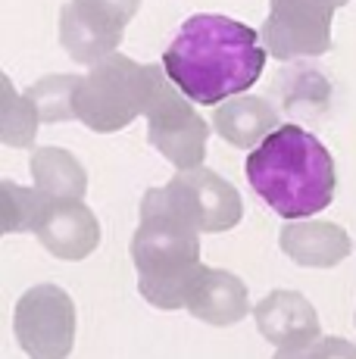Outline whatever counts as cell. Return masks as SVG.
Here are the masks:
<instances>
[{
	"label": "cell",
	"instance_id": "obj_8",
	"mask_svg": "<svg viewBox=\"0 0 356 359\" xmlns=\"http://www.w3.org/2000/svg\"><path fill=\"white\" fill-rule=\"evenodd\" d=\"M163 194L200 234L228 231L244 216L238 188L231 182H225L219 172L207 169V165L178 172L172 182L163 184Z\"/></svg>",
	"mask_w": 356,
	"mask_h": 359
},
{
	"label": "cell",
	"instance_id": "obj_11",
	"mask_svg": "<svg viewBox=\"0 0 356 359\" xmlns=\"http://www.w3.org/2000/svg\"><path fill=\"white\" fill-rule=\"evenodd\" d=\"M256 328L272 347H303L322 337L319 316L313 303L297 291H272L253 306Z\"/></svg>",
	"mask_w": 356,
	"mask_h": 359
},
{
	"label": "cell",
	"instance_id": "obj_4",
	"mask_svg": "<svg viewBox=\"0 0 356 359\" xmlns=\"http://www.w3.org/2000/svg\"><path fill=\"white\" fill-rule=\"evenodd\" d=\"M169 85L163 63L144 66L125 53H113L91 66L78 81L75 119L97 135L128 128L138 116H147Z\"/></svg>",
	"mask_w": 356,
	"mask_h": 359
},
{
	"label": "cell",
	"instance_id": "obj_7",
	"mask_svg": "<svg viewBox=\"0 0 356 359\" xmlns=\"http://www.w3.org/2000/svg\"><path fill=\"white\" fill-rule=\"evenodd\" d=\"M147 119V141L160 150L178 172L200 169L207 156V137L213 126L194 109V103L169 81L166 91L150 107Z\"/></svg>",
	"mask_w": 356,
	"mask_h": 359
},
{
	"label": "cell",
	"instance_id": "obj_15",
	"mask_svg": "<svg viewBox=\"0 0 356 359\" xmlns=\"http://www.w3.org/2000/svg\"><path fill=\"white\" fill-rule=\"evenodd\" d=\"M32 178L47 200H81L88 191L85 165L63 147H38L32 154Z\"/></svg>",
	"mask_w": 356,
	"mask_h": 359
},
{
	"label": "cell",
	"instance_id": "obj_16",
	"mask_svg": "<svg viewBox=\"0 0 356 359\" xmlns=\"http://www.w3.org/2000/svg\"><path fill=\"white\" fill-rule=\"evenodd\" d=\"M78 81H81V75H69V72L41 75L35 85L25 91V100L35 107L41 122H50V126H57V122H72Z\"/></svg>",
	"mask_w": 356,
	"mask_h": 359
},
{
	"label": "cell",
	"instance_id": "obj_13",
	"mask_svg": "<svg viewBox=\"0 0 356 359\" xmlns=\"http://www.w3.org/2000/svg\"><path fill=\"white\" fill-rule=\"evenodd\" d=\"M210 126L222 141L241 150H256L269 135L282 128V116L266 97L256 94H241V97L225 100L222 107L213 109Z\"/></svg>",
	"mask_w": 356,
	"mask_h": 359
},
{
	"label": "cell",
	"instance_id": "obj_17",
	"mask_svg": "<svg viewBox=\"0 0 356 359\" xmlns=\"http://www.w3.org/2000/svg\"><path fill=\"white\" fill-rule=\"evenodd\" d=\"M47 203H50V200L41 194L38 188H22V184L4 178V182H0V231L4 234H16V231L35 234Z\"/></svg>",
	"mask_w": 356,
	"mask_h": 359
},
{
	"label": "cell",
	"instance_id": "obj_10",
	"mask_svg": "<svg viewBox=\"0 0 356 359\" xmlns=\"http://www.w3.org/2000/svg\"><path fill=\"white\" fill-rule=\"evenodd\" d=\"M35 238L50 257L78 262L97 250L100 222L85 206V200H50L35 229Z\"/></svg>",
	"mask_w": 356,
	"mask_h": 359
},
{
	"label": "cell",
	"instance_id": "obj_19",
	"mask_svg": "<svg viewBox=\"0 0 356 359\" xmlns=\"http://www.w3.org/2000/svg\"><path fill=\"white\" fill-rule=\"evenodd\" d=\"M278 91L285 94L282 107L291 113H319L328 103V81H322V72L313 66H287L278 79Z\"/></svg>",
	"mask_w": 356,
	"mask_h": 359
},
{
	"label": "cell",
	"instance_id": "obj_2",
	"mask_svg": "<svg viewBox=\"0 0 356 359\" xmlns=\"http://www.w3.org/2000/svg\"><path fill=\"white\" fill-rule=\"evenodd\" d=\"M250 188L287 222H303L331 206L338 175L325 144L300 126H282L244 163Z\"/></svg>",
	"mask_w": 356,
	"mask_h": 359
},
{
	"label": "cell",
	"instance_id": "obj_20",
	"mask_svg": "<svg viewBox=\"0 0 356 359\" xmlns=\"http://www.w3.org/2000/svg\"><path fill=\"white\" fill-rule=\"evenodd\" d=\"M272 359H356V344L344 341V337H319L303 347L278 350Z\"/></svg>",
	"mask_w": 356,
	"mask_h": 359
},
{
	"label": "cell",
	"instance_id": "obj_5",
	"mask_svg": "<svg viewBox=\"0 0 356 359\" xmlns=\"http://www.w3.org/2000/svg\"><path fill=\"white\" fill-rule=\"evenodd\" d=\"M350 0H269L259 38L269 57L291 63L331 50V19Z\"/></svg>",
	"mask_w": 356,
	"mask_h": 359
},
{
	"label": "cell",
	"instance_id": "obj_9",
	"mask_svg": "<svg viewBox=\"0 0 356 359\" xmlns=\"http://www.w3.org/2000/svg\"><path fill=\"white\" fill-rule=\"evenodd\" d=\"M132 19L104 0H69L60 10V47L78 66H97L119 53L122 32Z\"/></svg>",
	"mask_w": 356,
	"mask_h": 359
},
{
	"label": "cell",
	"instance_id": "obj_12",
	"mask_svg": "<svg viewBox=\"0 0 356 359\" xmlns=\"http://www.w3.org/2000/svg\"><path fill=\"white\" fill-rule=\"evenodd\" d=\"M184 309H188L194 319L207 322V325H216V328L238 325V322L250 313L247 287H244V281L238 278L235 272L203 266L194 287H191V294H188V306Z\"/></svg>",
	"mask_w": 356,
	"mask_h": 359
},
{
	"label": "cell",
	"instance_id": "obj_14",
	"mask_svg": "<svg viewBox=\"0 0 356 359\" xmlns=\"http://www.w3.org/2000/svg\"><path fill=\"white\" fill-rule=\"evenodd\" d=\"M285 257H291L297 266L306 269H331L350 257L353 244L350 234L334 222L303 219V222H287L278 234Z\"/></svg>",
	"mask_w": 356,
	"mask_h": 359
},
{
	"label": "cell",
	"instance_id": "obj_18",
	"mask_svg": "<svg viewBox=\"0 0 356 359\" xmlns=\"http://www.w3.org/2000/svg\"><path fill=\"white\" fill-rule=\"evenodd\" d=\"M38 113L25 94H16L13 81L0 79V141L6 147H32L35 144V135H38Z\"/></svg>",
	"mask_w": 356,
	"mask_h": 359
},
{
	"label": "cell",
	"instance_id": "obj_3",
	"mask_svg": "<svg viewBox=\"0 0 356 359\" xmlns=\"http://www.w3.org/2000/svg\"><path fill=\"white\" fill-rule=\"evenodd\" d=\"M138 291L156 309H184L200 275V231L166 200L163 188L141 197V225L132 238Z\"/></svg>",
	"mask_w": 356,
	"mask_h": 359
},
{
	"label": "cell",
	"instance_id": "obj_1",
	"mask_svg": "<svg viewBox=\"0 0 356 359\" xmlns=\"http://www.w3.org/2000/svg\"><path fill=\"white\" fill-rule=\"evenodd\" d=\"M266 57L256 29L219 13H194L166 47L163 69L191 103L222 107L256 85Z\"/></svg>",
	"mask_w": 356,
	"mask_h": 359
},
{
	"label": "cell",
	"instance_id": "obj_6",
	"mask_svg": "<svg viewBox=\"0 0 356 359\" xmlns=\"http://www.w3.org/2000/svg\"><path fill=\"white\" fill-rule=\"evenodd\" d=\"M19 347L32 359H66L75 347V303L57 285L29 287L13 316Z\"/></svg>",
	"mask_w": 356,
	"mask_h": 359
}]
</instances>
